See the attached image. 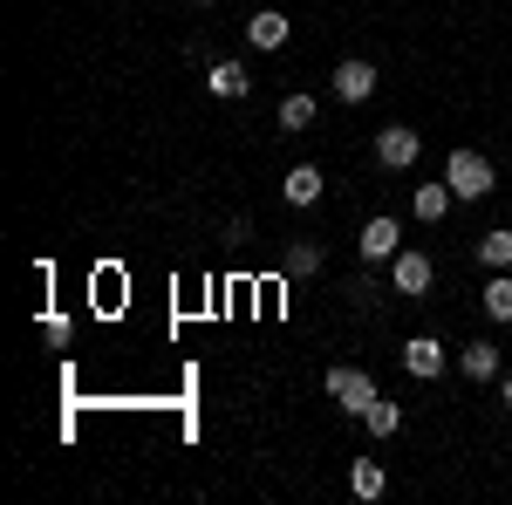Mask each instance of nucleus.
Masks as SVG:
<instances>
[{
  "mask_svg": "<svg viewBox=\"0 0 512 505\" xmlns=\"http://www.w3.org/2000/svg\"><path fill=\"white\" fill-rule=\"evenodd\" d=\"M444 185H451V198H492L499 192V171H492V157L485 151H465V144H458V151L444 157Z\"/></svg>",
  "mask_w": 512,
  "mask_h": 505,
  "instance_id": "obj_1",
  "label": "nucleus"
},
{
  "mask_svg": "<svg viewBox=\"0 0 512 505\" xmlns=\"http://www.w3.org/2000/svg\"><path fill=\"white\" fill-rule=\"evenodd\" d=\"M328 396H335V410H342V417H369V403H376L383 389H376V376H369V369L335 362V369H328Z\"/></svg>",
  "mask_w": 512,
  "mask_h": 505,
  "instance_id": "obj_2",
  "label": "nucleus"
},
{
  "mask_svg": "<svg viewBox=\"0 0 512 505\" xmlns=\"http://www.w3.org/2000/svg\"><path fill=\"white\" fill-rule=\"evenodd\" d=\"M431 280H437V267H431V253H424V246H403V253L390 260V287L403 294V301H424V294H431Z\"/></svg>",
  "mask_w": 512,
  "mask_h": 505,
  "instance_id": "obj_3",
  "label": "nucleus"
},
{
  "mask_svg": "<svg viewBox=\"0 0 512 505\" xmlns=\"http://www.w3.org/2000/svg\"><path fill=\"white\" fill-rule=\"evenodd\" d=\"M451 369H458L465 383H499V376H506V355H499V342H492V335H472L465 349L451 355Z\"/></svg>",
  "mask_w": 512,
  "mask_h": 505,
  "instance_id": "obj_4",
  "label": "nucleus"
},
{
  "mask_svg": "<svg viewBox=\"0 0 512 505\" xmlns=\"http://www.w3.org/2000/svg\"><path fill=\"white\" fill-rule=\"evenodd\" d=\"M424 157V130H410V123H383L376 130V164L383 171H410Z\"/></svg>",
  "mask_w": 512,
  "mask_h": 505,
  "instance_id": "obj_5",
  "label": "nucleus"
},
{
  "mask_svg": "<svg viewBox=\"0 0 512 505\" xmlns=\"http://www.w3.org/2000/svg\"><path fill=\"white\" fill-rule=\"evenodd\" d=\"M451 369V349L437 342V335H410L403 342V376H417V383H437Z\"/></svg>",
  "mask_w": 512,
  "mask_h": 505,
  "instance_id": "obj_6",
  "label": "nucleus"
},
{
  "mask_svg": "<svg viewBox=\"0 0 512 505\" xmlns=\"http://www.w3.org/2000/svg\"><path fill=\"white\" fill-rule=\"evenodd\" d=\"M355 246H362V260H369V267H383V260H396V253H403V226H396L390 212H376V219L362 226V239H355Z\"/></svg>",
  "mask_w": 512,
  "mask_h": 505,
  "instance_id": "obj_7",
  "label": "nucleus"
},
{
  "mask_svg": "<svg viewBox=\"0 0 512 505\" xmlns=\"http://www.w3.org/2000/svg\"><path fill=\"white\" fill-rule=\"evenodd\" d=\"M376 69H369V62H362V55H349V62H335V76H328V89H335V96H342V103H369V96H376Z\"/></svg>",
  "mask_w": 512,
  "mask_h": 505,
  "instance_id": "obj_8",
  "label": "nucleus"
},
{
  "mask_svg": "<svg viewBox=\"0 0 512 505\" xmlns=\"http://www.w3.org/2000/svg\"><path fill=\"white\" fill-rule=\"evenodd\" d=\"M205 89H212L219 103H239V96H253V69H246L239 55H226V62L205 69Z\"/></svg>",
  "mask_w": 512,
  "mask_h": 505,
  "instance_id": "obj_9",
  "label": "nucleus"
},
{
  "mask_svg": "<svg viewBox=\"0 0 512 505\" xmlns=\"http://www.w3.org/2000/svg\"><path fill=\"white\" fill-rule=\"evenodd\" d=\"M328 267V246H321V239H287V246H280V273H287V280H308V273H321Z\"/></svg>",
  "mask_w": 512,
  "mask_h": 505,
  "instance_id": "obj_10",
  "label": "nucleus"
},
{
  "mask_svg": "<svg viewBox=\"0 0 512 505\" xmlns=\"http://www.w3.org/2000/svg\"><path fill=\"white\" fill-rule=\"evenodd\" d=\"M321 192H328V178H321L315 164H294V171L280 178V198H287V205H301V212H308V205H321Z\"/></svg>",
  "mask_w": 512,
  "mask_h": 505,
  "instance_id": "obj_11",
  "label": "nucleus"
},
{
  "mask_svg": "<svg viewBox=\"0 0 512 505\" xmlns=\"http://www.w3.org/2000/svg\"><path fill=\"white\" fill-rule=\"evenodd\" d=\"M246 48H260V55L287 48V14H280V7H260V14L246 21Z\"/></svg>",
  "mask_w": 512,
  "mask_h": 505,
  "instance_id": "obj_12",
  "label": "nucleus"
},
{
  "mask_svg": "<svg viewBox=\"0 0 512 505\" xmlns=\"http://www.w3.org/2000/svg\"><path fill=\"white\" fill-rule=\"evenodd\" d=\"M451 205H458V198H451V185H444V178H437V185H417V192H410V212H417L424 226H437V219H444Z\"/></svg>",
  "mask_w": 512,
  "mask_h": 505,
  "instance_id": "obj_13",
  "label": "nucleus"
},
{
  "mask_svg": "<svg viewBox=\"0 0 512 505\" xmlns=\"http://www.w3.org/2000/svg\"><path fill=\"white\" fill-rule=\"evenodd\" d=\"M349 492L355 499H383V492H390V471L376 465V458H355L349 465Z\"/></svg>",
  "mask_w": 512,
  "mask_h": 505,
  "instance_id": "obj_14",
  "label": "nucleus"
},
{
  "mask_svg": "<svg viewBox=\"0 0 512 505\" xmlns=\"http://www.w3.org/2000/svg\"><path fill=\"white\" fill-rule=\"evenodd\" d=\"M478 301H485V321H512V267L492 273V280L478 287Z\"/></svg>",
  "mask_w": 512,
  "mask_h": 505,
  "instance_id": "obj_15",
  "label": "nucleus"
},
{
  "mask_svg": "<svg viewBox=\"0 0 512 505\" xmlns=\"http://www.w3.org/2000/svg\"><path fill=\"white\" fill-rule=\"evenodd\" d=\"M478 267H492V273H506V267H512V233H506V226L478 233Z\"/></svg>",
  "mask_w": 512,
  "mask_h": 505,
  "instance_id": "obj_16",
  "label": "nucleus"
},
{
  "mask_svg": "<svg viewBox=\"0 0 512 505\" xmlns=\"http://www.w3.org/2000/svg\"><path fill=\"white\" fill-rule=\"evenodd\" d=\"M280 130H294V137H301V130H315V96H301V89H294V96H280Z\"/></svg>",
  "mask_w": 512,
  "mask_h": 505,
  "instance_id": "obj_17",
  "label": "nucleus"
},
{
  "mask_svg": "<svg viewBox=\"0 0 512 505\" xmlns=\"http://www.w3.org/2000/svg\"><path fill=\"white\" fill-rule=\"evenodd\" d=\"M362 424H369V437H396V430H403V410H396L390 396H376V403H369V417H362Z\"/></svg>",
  "mask_w": 512,
  "mask_h": 505,
  "instance_id": "obj_18",
  "label": "nucleus"
},
{
  "mask_svg": "<svg viewBox=\"0 0 512 505\" xmlns=\"http://www.w3.org/2000/svg\"><path fill=\"white\" fill-rule=\"evenodd\" d=\"M499 403H506V410H512V369H506V376H499Z\"/></svg>",
  "mask_w": 512,
  "mask_h": 505,
  "instance_id": "obj_19",
  "label": "nucleus"
},
{
  "mask_svg": "<svg viewBox=\"0 0 512 505\" xmlns=\"http://www.w3.org/2000/svg\"><path fill=\"white\" fill-rule=\"evenodd\" d=\"M198 7H212V0H198Z\"/></svg>",
  "mask_w": 512,
  "mask_h": 505,
  "instance_id": "obj_20",
  "label": "nucleus"
}]
</instances>
